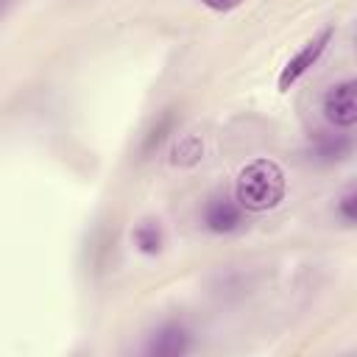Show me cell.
<instances>
[{
	"mask_svg": "<svg viewBox=\"0 0 357 357\" xmlns=\"http://www.w3.org/2000/svg\"><path fill=\"white\" fill-rule=\"evenodd\" d=\"M284 198V173L271 159H254L237 173L234 201L248 212L273 209Z\"/></svg>",
	"mask_w": 357,
	"mask_h": 357,
	"instance_id": "cell-1",
	"label": "cell"
},
{
	"mask_svg": "<svg viewBox=\"0 0 357 357\" xmlns=\"http://www.w3.org/2000/svg\"><path fill=\"white\" fill-rule=\"evenodd\" d=\"M332 36H335V28H324V31H318L310 42H304L301 50H298L296 56H290V61L282 67V73H279V89H290L310 67H315L318 59L324 56V50L329 47Z\"/></svg>",
	"mask_w": 357,
	"mask_h": 357,
	"instance_id": "cell-2",
	"label": "cell"
},
{
	"mask_svg": "<svg viewBox=\"0 0 357 357\" xmlns=\"http://www.w3.org/2000/svg\"><path fill=\"white\" fill-rule=\"evenodd\" d=\"M324 117L337 128H351L357 123V81L346 78L326 89L324 95Z\"/></svg>",
	"mask_w": 357,
	"mask_h": 357,
	"instance_id": "cell-3",
	"label": "cell"
},
{
	"mask_svg": "<svg viewBox=\"0 0 357 357\" xmlns=\"http://www.w3.org/2000/svg\"><path fill=\"white\" fill-rule=\"evenodd\" d=\"M204 226L215 234H229L243 226V206L229 195H215L204 206Z\"/></svg>",
	"mask_w": 357,
	"mask_h": 357,
	"instance_id": "cell-4",
	"label": "cell"
},
{
	"mask_svg": "<svg viewBox=\"0 0 357 357\" xmlns=\"http://www.w3.org/2000/svg\"><path fill=\"white\" fill-rule=\"evenodd\" d=\"M190 346H192V337H190L187 326H181V324H165V326H159L151 335L145 351L153 354V357H181V354L190 351Z\"/></svg>",
	"mask_w": 357,
	"mask_h": 357,
	"instance_id": "cell-5",
	"label": "cell"
},
{
	"mask_svg": "<svg viewBox=\"0 0 357 357\" xmlns=\"http://www.w3.org/2000/svg\"><path fill=\"white\" fill-rule=\"evenodd\" d=\"M351 153V139L346 134H326V131H318L312 134L310 139V156L321 165H335V162H343L346 156Z\"/></svg>",
	"mask_w": 357,
	"mask_h": 357,
	"instance_id": "cell-6",
	"label": "cell"
},
{
	"mask_svg": "<svg viewBox=\"0 0 357 357\" xmlns=\"http://www.w3.org/2000/svg\"><path fill=\"white\" fill-rule=\"evenodd\" d=\"M201 156H204V142H201V137H198V134H184V137H178V142L173 145L170 162H173L176 167H192V165L201 162Z\"/></svg>",
	"mask_w": 357,
	"mask_h": 357,
	"instance_id": "cell-7",
	"label": "cell"
},
{
	"mask_svg": "<svg viewBox=\"0 0 357 357\" xmlns=\"http://www.w3.org/2000/svg\"><path fill=\"white\" fill-rule=\"evenodd\" d=\"M173 123H176V114H173V109H165L162 114H159V120L148 128V134H145V139H142V148H139V153L142 156H151L165 139H167V134L173 131Z\"/></svg>",
	"mask_w": 357,
	"mask_h": 357,
	"instance_id": "cell-8",
	"label": "cell"
},
{
	"mask_svg": "<svg viewBox=\"0 0 357 357\" xmlns=\"http://www.w3.org/2000/svg\"><path fill=\"white\" fill-rule=\"evenodd\" d=\"M162 243H165V234H162L159 220H142L134 229V245L142 254H159L162 251Z\"/></svg>",
	"mask_w": 357,
	"mask_h": 357,
	"instance_id": "cell-9",
	"label": "cell"
},
{
	"mask_svg": "<svg viewBox=\"0 0 357 357\" xmlns=\"http://www.w3.org/2000/svg\"><path fill=\"white\" fill-rule=\"evenodd\" d=\"M337 215H340V218H343L349 226L357 220V192H354L351 187H349V190H346V192L337 198Z\"/></svg>",
	"mask_w": 357,
	"mask_h": 357,
	"instance_id": "cell-10",
	"label": "cell"
},
{
	"mask_svg": "<svg viewBox=\"0 0 357 357\" xmlns=\"http://www.w3.org/2000/svg\"><path fill=\"white\" fill-rule=\"evenodd\" d=\"M243 0H201V6H206V8H212V11H231V8H237Z\"/></svg>",
	"mask_w": 357,
	"mask_h": 357,
	"instance_id": "cell-11",
	"label": "cell"
},
{
	"mask_svg": "<svg viewBox=\"0 0 357 357\" xmlns=\"http://www.w3.org/2000/svg\"><path fill=\"white\" fill-rule=\"evenodd\" d=\"M8 3H11V0H0V14H3L6 8H8Z\"/></svg>",
	"mask_w": 357,
	"mask_h": 357,
	"instance_id": "cell-12",
	"label": "cell"
}]
</instances>
